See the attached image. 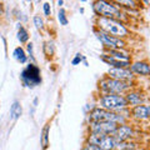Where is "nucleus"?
I'll return each instance as SVG.
<instances>
[{"label":"nucleus","mask_w":150,"mask_h":150,"mask_svg":"<svg viewBox=\"0 0 150 150\" xmlns=\"http://www.w3.org/2000/svg\"><path fill=\"white\" fill-rule=\"evenodd\" d=\"M110 54H111V58H114L116 60H120V62H128V60H129V56L128 55L124 54V53H120V51H118V50L112 49L110 51Z\"/></svg>","instance_id":"18"},{"label":"nucleus","mask_w":150,"mask_h":150,"mask_svg":"<svg viewBox=\"0 0 150 150\" xmlns=\"http://www.w3.org/2000/svg\"><path fill=\"white\" fill-rule=\"evenodd\" d=\"M131 70L140 75H150V65L143 62H138L131 65Z\"/></svg>","instance_id":"13"},{"label":"nucleus","mask_w":150,"mask_h":150,"mask_svg":"<svg viewBox=\"0 0 150 150\" xmlns=\"http://www.w3.org/2000/svg\"><path fill=\"white\" fill-rule=\"evenodd\" d=\"M143 100H144V98L138 93H130L128 95V98H126V101L130 103L131 105H137V106L140 105V103Z\"/></svg>","instance_id":"15"},{"label":"nucleus","mask_w":150,"mask_h":150,"mask_svg":"<svg viewBox=\"0 0 150 150\" xmlns=\"http://www.w3.org/2000/svg\"><path fill=\"white\" fill-rule=\"evenodd\" d=\"M3 14V6H1V4H0V15Z\"/></svg>","instance_id":"27"},{"label":"nucleus","mask_w":150,"mask_h":150,"mask_svg":"<svg viewBox=\"0 0 150 150\" xmlns=\"http://www.w3.org/2000/svg\"><path fill=\"white\" fill-rule=\"evenodd\" d=\"M58 18H59V21L62 25H67L68 24V19H67V15H65V11L63 9L59 10V14H58Z\"/></svg>","instance_id":"22"},{"label":"nucleus","mask_w":150,"mask_h":150,"mask_svg":"<svg viewBox=\"0 0 150 150\" xmlns=\"http://www.w3.org/2000/svg\"><path fill=\"white\" fill-rule=\"evenodd\" d=\"M44 51L46 55H53L54 51H55V46H54V43H51V41H48V43H45L44 45Z\"/></svg>","instance_id":"21"},{"label":"nucleus","mask_w":150,"mask_h":150,"mask_svg":"<svg viewBox=\"0 0 150 150\" xmlns=\"http://www.w3.org/2000/svg\"><path fill=\"white\" fill-rule=\"evenodd\" d=\"M90 119L93 123L99 121H111V123H124V118L115 112H111L105 109H94L90 114Z\"/></svg>","instance_id":"3"},{"label":"nucleus","mask_w":150,"mask_h":150,"mask_svg":"<svg viewBox=\"0 0 150 150\" xmlns=\"http://www.w3.org/2000/svg\"><path fill=\"white\" fill-rule=\"evenodd\" d=\"M103 60L104 62H106L108 64H110V65H112L114 68H126L129 65V62H120V60H116V59H114V58H109V56H104L103 58Z\"/></svg>","instance_id":"14"},{"label":"nucleus","mask_w":150,"mask_h":150,"mask_svg":"<svg viewBox=\"0 0 150 150\" xmlns=\"http://www.w3.org/2000/svg\"><path fill=\"white\" fill-rule=\"evenodd\" d=\"M14 58H15L19 63H25L26 62V55L24 53V50L21 48H16L14 50Z\"/></svg>","instance_id":"17"},{"label":"nucleus","mask_w":150,"mask_h":150,"mask_svg":"<svg viewBox=\"0 0 150 150\" xmlns=\"http://www.w3.org/2000/svg\"><path fill=\"white\" fill-rule=\"evenodd\" d=\"M49 125H45V128L43 129V134H41V145H43V149H46L49 145Z\"/></svg>","instance_id":"19"},{"label":"nucleus","mask_w":150,"mask_h":150,"mask_svg":"<svg viewBox=\"0 0 150 150\" xmlns=\"http://www.w3.org/2000/svg\"><path fill=\"white\" fill-rule=\"evenodd\" d=\"M84 150H101L99 146H96V145L94 144H88L85 148H84Z\"/></svg>","instance_id":"24"},{"label":"nucleus","mask_w":150,"mask_h":150,"mask_svg":"<svg viewBox=\"0 0 150 150\" xmlns=\"http://www.w3.org/2000/svg\"><path fill=\"white\" fill-rule=\"evenodd\" d=\"M109 75L115 79V80H120V81H124V80H128V79L133 78V74H131L130 70L128 69H124V68H111L109 69Z\"/></svg>","instance_id":"10"},{"label":"nucleus","mask_w":150,"mask_h":150,"mask_svg":"<svg viewBox=\"0 0 150 150\" xmlns=\"http://www.w3.org/2000/svg\"><path fill=\"white\" fill-rule=\"evenodd\" d=\"M101 105L110 110H115V109H120L128 105L125 98L120 96V95H105L104 98H101Z\"/></svg>","instance_id":"6"},{"label":"nucleus","mask_w":150,"mask_h":150,"mask_svg":"<svg viewBox=\"0 0 150 150\" xmlns=\"http://www.w3.org/2000/svg\"><path fill=\"white\" fill-rule=\"evenodd\" d=\"M34 24L38 29H41V28H43V20H41L40 16H38V15L34 16Z\"/></svg>","instance_id":"23"},{"label":"nucleus","mask_w":150,"mask_h":150,"mask_svg":"<svg viewBox=\"0 0 150 150\" xmlns=\"http://www.w3.org/2000/svg\"><path fill=\"white\" fill-rule=\"evenodd\" d=\"M18 39L20 40V43H25L29 39V35H28V31L24 28H20V30L18 31Z\"/></svg>","instance_id":"20"},{"label":"nucleus","mask_w":150,"mask_h":150,"mask_svg":"<svg viewBox=\"0 0 150 150\" xmlns=\"http://www.w3.org/2000/svg\"><path fill=\"white\" fill-rule=\"evenodd\" d=\"M81 55L80 54H76V56H75V58L73 59V65H78L79 63H80L81 62Z\"/></svg>","instance_id":"25"},{"label":"nucleus","mask_w":150,"mask_h":150,"mask_svg":"<svg viewBox=\"0 0 150 150\" xmlns=\"http://www.w3.org/2000/svg\"><path fill=\"white\" fill-rule=\"evenodd\" d=\"M98 24L103 30L106 31V34L116 35V36H125L128 34L126 28L121 23L116 21L115 19H108V18H100L98 20Z\"/></svg>","instance_id":"1"},{"label":"nucleus","mask_w":150,"mask_h":150,"mask_svg":"<svg viewBox=\"0 0 150 150\" xmlns=\"http://www.w3.org/2000/svg\"><path fill=\"white\" fill-rule=\"evenodd\" d=\"M89 144H94L99 146L101 150H114L115 149V139L105 134L93 133L89 138Z\"/></svg>","instance_id":"4"},{"label":"nucleus","mask_w":150,"mask_h":150,"mask_svg":"<svg viewBox=\"0 0 150 150\" xmlns=\"http://www.w3.org/2000/svg\"><path fill=\"white\" fill-rule=\"evenodd\" d=\"M133 129L130 126H126V125H121L118 126V129L114 131V138L116 142H125L126 139H129L130 137H133Z\"/></svg>","instance_id":"11"},{"label":"nucleus","mask_w":150,"mask_h":150,"mask_svg":"<svg viewBox=\"0 0 150 150\" xmlns=\"http://www.w3.org/2000/svg\"><path fill=\"white\" fill-rule=\"evenodd\" d=\"M96 34V38L99 39L100 41L104 45L109 46V48H123L125 45L123 40H120L119 38H114L109 34H106V33H103V31H95Z\"/></svg>","instance_id":"9"},{"label":"nucleus","mask_w":150,"mask_h":150,"mask_svg":"<svg viewBox=\"0 0 150 150\" xmlns=\"http://www.w3.org/2000/svg\"><path fill=\"white\" fill-rule=\"evenodd\" d=\"M21 80L24 81L26 86H36L41 83V76H40V69L34 64L28 65L26 69L23 70L21 73Z\"/></svg>","instance_id":"2"},{"label":"nucleus","mask_w":150,"mask_h":150,"mask_svg":"<svg viewBox=\"0 0 150 150\" xmlns=\"http://www.w3.org/2000/svg\"><path fill=\"white\" fill-rule=\"evenodd\" d=\"M118 129L116 123H111V121H99V123H91V133L98 134H112Z\"/></svg>","instance_id":"8"},{"label":"nucleus","mask_w":150,"mask_h":150,"mask_svg":"<svg viewBox=\"0 0 150 150\" xmlns=\"http://www.w3.org/2000/svg\"><path fill=\"white\" fill-rule=\"evenodd\" d=\"M133 115L137 119H148L150 118V105H138L134 108Z\"/></svg>","instance_id":"12"},{"label":"nucleus","mask_w":150,"mask_h":150,"mask_svg":"<svg viewBox=\"0 0 150 150\" xmlns=\"http://www.w3.org/2000/svg\"><path fill=\"white\" fill-rule=\"evenodd\" d=\"M94 10L103 18H108V19H114V18L121 16V13L118 9L106 1H96L95 5H94Z\"/></svg>","instance_id":"5"},{"label":"nucleus","mask_w":150,"mask_h":150,"mask_svg":"<svg viewBox=\"0 0 150 150\" xmlns=\"http://www.w3.org/2000/svg\"><path fill=\"white\" fill-rule=\"evenodd\" d=\"M44 13H45V15H50V13H51L50 5H49L48 3H45V4H44Z\"/></svg>","instance_id":"26"},{"label":"nucleus","mask_w":150,"mask_h":150,"mask_svg":"<svg viewBox=\"0 0 150 150\" xmlns=\"http://www.w3.org/2000/svg\"><path fill=\"white\" fill-rule=\"evenodd\" d=\"M100 86L103 90H105L108 93H121L126 90L130 85H128L124 81L115 80V79H106V80H103L100 83Z\"/></svg>","instance_id":"7"},{"label":"nucleus","mask_w":150,"mask_h":150,"mask_svg":"<svg viewBox=\"0 0 150 150\" xmlns=\"http://www.w3.org/2000/svg\"><path fill=\"white\" fill-rule=\"evenodd\" d=\"M23 109H21V105L19 104L18 101H15L14 104L11 105V109H10V114H11V118L13 119H18L19 116L21 115Z\"/></svg>","instance_id":"16"}]
</instances>
